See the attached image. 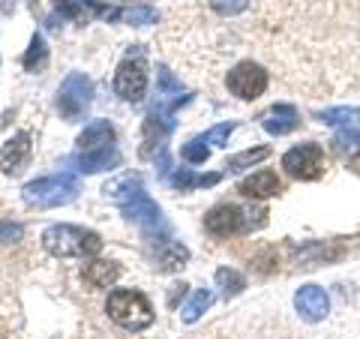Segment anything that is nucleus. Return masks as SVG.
Listing matches in <instances>:
<instances>
[{
  "label": "nucleus",
  "mask_w": 360,
  "mask_h": 339,
  "mask_svg": "<svg viewBox=\"0 0 360 339\" xmlns=\"http://www.w3.org/2000/svg\"><path fill=\"white\" fill-rule=\"evenodd\" d=\"M42 246L54 258H90L103 250V237L78 225H49L42 231Z\"/></svg>",
  "instance_id": "obj_1"
},
{
  "label": "nucleus",
  "mask_w": 360,
  "mask_h": 339,
  "mask_svg": "<svg viewBox=\"0 0 360 339\" xmlns=\"http://www.w3.org/2000/svg\"><path fill=\"white\" fill-rule=\"evenodd\" d=\"M108 319L120 324L123 331H144L153 324V307L141 291L132 288H117L108 295Z\"/></svg>",
  "instance_id": "obj_2"
},
{
  "label": "nucleus",
  "mask_w": 360,
  "mask_h": 339,
  "mask_svg": "<svg viewBox=\"0 0 360 339\" xmlns=\"http://www.w3.org/2000/svg\"><path fill=\"white\" fill-rule=\"evenodd\" d=\"M21 196H25V201L30 207H39V210L70 205V201L78 196V177H72V174L39 177L21 189Z\"/></svg>",
  "instance_id": "obj_3"
},
{
  "label": "nucleus",
  "mask_w": 360,
  "mask_h": 339,
  "mask_svg": "<svg viewBox=\"0 0 360 339\" xmlns=\"http://www.w3.org/2000/svg\"><path fill=\"white\" fill-rule=\"evenodd\" d=\"M115 94L127 103H141L148 94V63H144V49L132 45L127 58L115 72Z\"/></svg>",
  "instance_id": "obj_4"
},
{
  "label": "nucleus",
  "mask_w": 360,
  "mask_h": 339,
  "mask_svg": "<svg viewBox=\"0 0 360 339\" xmlns=\"http://www.w3.org/2000/svg\"><path fill=\"white\" fill-rule=\"evenodd\" d=\"M94 103V82L84 72H70L58 90V111L66 120H82Z\"/></svg>",
  "instance_id": "obj_5"
},
{
  "label": "nucleus",
  "mask_w": 360,
  "mask_h": 339,
  "mask_svg": "<svg viewBox=\"0 0 360 339\" xmlns=\"http://www.w3.org/2000/svg\"><path fill=\"white\" fill-rule=\"evenodd\" d=\"M324 165H328V160H324L321 144H315V141L297 144V148H291L283 156V168L295 180H319L324 174Z\"/></svg>",
  "instance_id": "obj_6"
},
{
  "label": "nucleus",
  "mask_w": 360,
  "mask_h": 339,
  "mask_svg": "<svg viewBox=\"0 0 360 339\" xmlns=\"http://www.w3.org/2000/svg\"><path fill=\"white\" fill-rule=\"evenodd\" d=\"M225 82H229V90L238 99H255V96H262L267 90V72L258 63L246 60V63L234 66Z\"/></svg>",
  "instance_id": "obj_7"
},
{
  "label": "nucleus",
  "mask_w": 360,
  "mask_h": 339,
  "mask_svg": "<svg viewBox=\"0 0 360 339\" xmlns=\"http://www.w3.org/2000/svg\"><path fill=\"white\" fill-rule=\"evenodd\" d=\"M246 217H250V213L240 210L238 205H217V207L207 210L205 229L213 237H231V234H238L243 229H250V219Z\"/></svg>",
  "instance_id": "obj_8"
},
{
  "label": "nucleus",
  "mask_w": 360,
  "mask_h": 339,
  "mask_svg": "<svg viewBox=\"0 0 360 339\" xmlns=\"http://www.w3.org/2000/svg\"><path fill=\"white\" fill-rule=\"evenodd\" d=\"M295 309L300 312L303 321H321L330 312V298L319 286H300L295 291Z\"/></svg>",
  "instance_id": "obj_9"
},
{
  "label": "nucleus",
  "mask_w": 360,
  "mask_h": 339,
  "mask_svg": "<svg viewBox=\"0 0 360 339\" xmlns=\"http://www.w3.org/2000/svg\"><path fill=\"white\" fill-rule=\"evenodd\" d=\"M120 162V153L115 144L108 148H96V151H78L75 156L66 160V165H75V172L82 174H96V172H105V168H115Z\"/></svg>",
  "instance_id": "obj_10"
},
{
  "label": "nucleus",
  "mask_w": 360,
  "mask_h": 339,
  "mask_svg": "<svg viewBox=\"0 0 360 339\" xmlns=\"http://www.w3.org/2000/svg\"><path fill=\"white\" fill-rule=\"evenodd\" d=\"M27 160H30V135L18 132L0 151V168H4V174H18L27 165Z\"/></svg>",
  "instance_id": "obj_11"
},
{
  "label": "nucleus",
  "mask_w": 360,
  "mask_h": 339,
  "mask_svg": "<svg viewBox=\"0 0 360 339\" xmlns=\"http://www.w3.org/2000/svg\"><path fill=\"white\" fill-rule=\"evenodd\" d=\"M238 192H243V196H250V198H270V196H279V192H283V180L276 177V172L262 168V172H255L252 177L240 180Z\"/></svg>",
  "instance_id": "obj_12"
},
{
  "label": "nucleus",
  "mask_w": 360,
  "mask_h": 339,
  "mask_svg": "<svg viewBox=\"0 0 360 339\" xmlns=\"http://www.w3.org/2000/svg\"><path fill=\"white\" fill-rule=\"evenodd\" d=\"M262 127L270 132V135H288L300 127V115L295 105H274L270 111L262 115Z\"/></svg>",
  "instance_id": "obj_13"
},
{
  "label": "nucleus",
  "mask_w": 360,
  "mask_h": 339,
  "mask_svg": "<svg viewBox=\"0 0 360 339\" xmlns=\"http://www.w3.org/2000/svg\"><path fill=\"white\" fill-rule=\"evenodd\" d=\"M105 196L115 201V205L123 207V205H129V201H135V198L148 196V192H144V184H141L139 174H123V177L111 180V184L105 186Z\"/></svg>",
  "instance_id": "obj_14"
},
{
  "label": "nucleus",
  "mask_w": 360,
  "mask_h": 339,
  "mask_svg": "<svg viewBox=\"0 0 360 339\" xmlns=\"http://www.w3.org/2000/svg\"><path fill=\"white\" fill-rule=\"evenodd\" d=\"M120 264L115 262H87L84 270H82V276L90 288H108V286H115V282L120 279Z\"/></svg>",
  "instance_id": "obj_15"
},
{
  "label": "nucleus",
  "mask_w": 360,
  "mask_h": 339,
  "mask_svg": "<svg viewBox=\"0 0 360 339\" xmlns=\"http://www.w3.org/2000/svg\"><path fill=\"white\" fill-rule=\"evenodd\" d=\"M115 144V129L108 120H94L87 123L84 132L78 135V151H96V148H108Z\"/></svg>",
  "instance_id": "obj_16"
},
{
  "label": "nucleus",
  "mask_w": 360,
  "mask_h": 339,
  "mask_svg": "<svg viewBox=\"0 0 360 339\" xmlns=\"http://www.w3.org/2000/svg\"><path fill=\"white\" fill-rule=\"evenodd\" d=\"M186 262H189V250L177 241H165L156 250V267L160 270H180Z\"/></svg>",
  "instance_id": "obj_17"
},
{
  "label": "nucleus",
  "mask_w": 360,
  "mask_h": 339,
  "mask_svg": "<svg viewBox=\"0 0 360 339\" xmlns=\"http://www.w3.org/2000/svg\"><path fill=\"white\" fill-rule=\"evenodd\" d=\"M168 184H172L177 192H189L195 186H213L219 184V174H193L189 168H174L172 174H168Z\"/></svg>",
  "instance_id": "obj_18"
},
{
  "label": "nucleus",
  "mask_w": 360,
  "mask_h": 339,
  "mask_svg": "<svg viewBox=\"0 0 360 339\" xmlns=\"http://www.w3.org/2000/svg\"><path fill=\"white\" fill-rule=\"evenodd\" d=\"M210 303H213V291H207V288H198L195 295L184 303V309H180V319H184L186 324L198 321V319H201V312L210 309Z\"/></svg>",
  "instance_id": "obj_19"
},
{
  "label": "nucleus",
  "mask_w": 360,
  "mask_h": 339,
  "mask_svg": "<svg viewBox=\"0 0 360 339\" xmlns=\"http://www.w3.org/2000/svg\"><path fill=\"white\" fill-rule=\"evenodd\" d=\"M333 151L340 153V156H354V153H360V123H352V127H345L342 132H336Z\"/></svg>",
  "instance_id": "obj_20"
},
{
  "label": "nucleus",
  "mask_w": 360,
  "mask_h": 339,
  "mask_svg": "<svg viewBox=\"0 0 360 339\" xmlns=\"http://www.w3.org/2000/svg\"><path fill=\"white\" fill-rule=\"evenodd\" d=\"M321 123L328 127H352V123H360V108H348V105H340V108H328V111H319Z\"/></svg>",
  "instance_id": "obj_21"
},
{
  "label": "nucleus",
  "mask_w": 360,
  "mask_h": 339,
  "mask_svg": "<svg viewBox=\"0 0 360 339\" xmlns=\"http://www.w3.org/2000/svg\"><path fill=\"white\" fill-rule=\"evenodd\" d=\"M217 286L222 288L225 298H234V295H240V291L246 288V276L238 274V270H231V267H219L217 270Z\"/></svg>",
  "instance_id": "obj_22"
},
{
  "label": "nucleus",
  "mask_w": 360,
  "mask_h": 339,
  "mask_svg": "<svg viewBox=\"0 0 360 339\" xmlns=\"http://www.w3.org/2000/svg\"><path fill=\"white\" fill-rule=\"evenodd\" d=\"M267 156H270V148H250V151H243V153H238V156H229L225 168L238 174V172H243V168H252L255 162L267 160Z\"/></svg>",
  "instance_id": "obj_23"
},
{
  "label": "nucleus",
  "mask_w": 360,
  "mask_h": 339,
  "mask_svg": "<svg viewBox=\"0 0 360 339\" xmlns=\"http://www.w3.org/2000/svg\"><path fill=\"white\" fill-rule=\"evenodd\" d=\"M45 60H49V49H45V39L42 33H33L30 39V49L25 51V58H21V63H25V70H39V66H45Z\"/></svg>",
  "instance_id": "obj_24"
},
{
  "label": "nucleus",
  "mask_w": 360,
  "mask_h": 339,
  "mask_svg": "<svg viewBox=\"0 0 360 339\" xmlns=\"http://www.w3.org/2000/svg\"><path fill=\"white\" fill-rule=\"evenodd\" d=\"M180 156L189 162V165H201V162H207V156H210V151H207V144H205V139H193V141H186L184 148H180Z\"/></svg>",
  "instance_id": "obj_25"
},
{
  "label": "nucleus",
  "mask_w": 360,
  "mask_h": 339,
  "mask_svg": "<svg viewBox=\"0 0 360 339\" xmlns=\"http://www.w3.org/2000/svg\"><path fill=\"white\" fill-rule=\"evenodd\" d=\"M123 21L132 25V27H144V25H156V21H160V13L150 9V6H132V9L123 13Z\"/></svg>",
  "instance_id": "obj_26"
},
{
  "label": "nucleus",
  "mask_w": 360,
  "mask_h": 339,
  "mask_svg": "<svg viewBox=\"0 0 360 339\" xmlns=\"http://www.w3.org/2000/svg\"><path fill=\"white\" fill-rule=\"evenodd\" d=\"M231 132H234V123L229 120V123H217V127H213L210 132H205L201 139H205V144H217V148H225Z\"/></svg>",
  "instance_id": "obj_27"
},
{
  "label": "nucleus",
  "mask_w": 360,
  "mask_h": 339,
  "mask_svg": "<svg viewBox=\"0 0 360 339\" xmlns=\"http://www.w3.org/2000/svg\"><path fill=\"white\" fill-rule=\"evenodd\" d=\"M250 6V0H210V9L219 15H238Z\"/></svg>",
  "instance_id": "obj_28"
},
{
  "label": "nucleus",
  "mask_w": 360,
  "mask_h": 339,
  "mask_svg": "<svg viewBox=\"0 0 360 339\" xmlns=\"http://www.w3.org/2000/svg\"><path fill=\"white\" fill-rule=\"evenodd\" d=\"M54 6H58L66 18H75V21H78V18H84V21H87V15H84V13H87V6L82 4V0H54Z\"/></svg>",
  "instance_id": "obj_29"
},
{
  "label": "nucleus",
  "mask_w": 360,
  "mask_h": 339,
  "mask_svg": "<svg viewBox=\"0 0 360 339\" xmlns=\"http://www.w3.org/2000/svg\"><path fill=\"white\" fill-rule=\"evenodd\" d=\"M25 237V229L13 219H0V243H15Z\"/></svg>",
  "instance_id": "obj_30"
},
{
  "label": "nucleus",
  "mask_w": 360,
  "mask_h": 339,
  "mask_svg": "<svg viewBox=\"0 0 360 339\" xmlns=\"http://www.w3.org/2000/svg\"><path fill=\"white\" fill-rule=\"evenodd\" d=\"M120 4H129V0H120Z\"/></svg>",
  "instance_id": "obj_31"
}]
</instances>
